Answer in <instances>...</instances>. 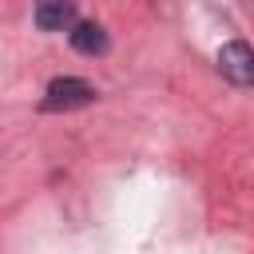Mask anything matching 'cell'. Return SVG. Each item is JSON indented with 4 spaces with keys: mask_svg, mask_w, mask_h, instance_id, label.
Returning a JSON list of instances; mask_svg holds the SVG:
<instances>
[{
    "mask_svg": "<svg viewBox=\"0 0 254 254\" xmlns=\"http://www.w3.org/2000/svg\"><path fill=\"white\" fill-rule=\"evenodd\" d=\"M87 103H95V87L87 79H79V75L52 79L48 91H44V99H40L44 111H75V107H87Z\"/></svg>",
    "mask_w": 254,
    "mask_h": 254,
    "instance_id": "obj_1",
    "label": "cell"
},
{
    "mask_svg": "<svg viewBox=\"0 0 254 254\" xmlns=\"http://www.w3.org/2000/svg\"><path fill=\"white\" fill-rule=\"evenodd\" d=\"M218 71L238 83V87H254V48L246 40H230L218 48Z\"/></svg>",
    "mask_w": 254,
    "mask_h": 254,
    "instance_id": "obj_2",
    "label": "cell"
},
{
    "mask_svg": "<svg viewBox=\"0 0 254 254\" xmlns=\"http://www.w3.org/2000/svg\"><path fill=\"white\" fill-rule=\"evenodd\" d=\"M75 0H40L36 4V28L40 32H64L75 28Z\"/></svg>",
    "mask_w": 254,
    "mask_h": 254,
    "instance_id": "obj_3",
    "label": "cell"
},
{
    "mask_svg": "<svg viewBox=\"0 0 254 254\" xmlns=\"http://www.w3.org/2000/svg\"><path fill=\"white\" fill-rule=\"evenodd\" d=\"M67 36H71V48H75L79 56H103V52H107V32H103L99 24H91V20H79Z\"/></svg>",
    "mask_w": 254,
    "mask_h": 254,
    "instance_id": "obj_4",
    "label": "cell"
}]
</instances>
